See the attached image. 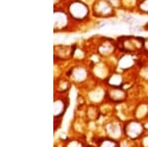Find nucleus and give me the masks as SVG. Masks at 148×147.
<instances>
[{
	"mask_svg": "<svg viewBox=\"0 0 148 147\" xmlns=\"http://www.w3.org/2000/svg\"><path fill=\"white\" fill-rule=\"evenodd\" d=\"M121 47L126 53H132L138 51L142 47H145V40L136 37H123L121 39Z\"/></svg>",
	"mask_w": 148,
	"mask_h": 147,
	"instance_id": "f257e3e1",
	"label": "nucleus"
},
{
	"mask_svg": "<svg viewBox=\"0 0 148 147\" xmlns=\"http://www.w3.org/2000/svg\"><path fill=\"white\" fill-rule=\"evenodd\" d=\"M69 12L71 16L76 20H84L89 14V8L83 2L74 1L69 6Z\"/></svg>",
	"mask_w": 148,
	"mask_h": 147,
	"instance_id": "f03ea898",
	"label": "nucleus"
},
{
	"mask_svg": "<svg viewBox=\"0 0 148 147\" xmlns=\"http://www.w3.org/2000/svg\"><path fill=\"white\" fill-rule=\"evenodd\" d=\"M95 11L98 17H111L113 14V6L107 0H100L98 1Z\"/></svg>",
	"mask_w": 148,
	"mask_h": 147,
	"instance_id": "7ed1b4c3",
	"label": "nucleus"
},
{
	"mask_svg": "<svg viewBox=\"0 0 148 147\" xmlns=\"http://www.w3.org/2000/svg\"><path fill=\"white\" fill-rule=\"evenodd\" d=\"M67 17L63 12H56L54 15V29L62 30L67 25Z\"/></svg>",
	"mask_w": 148,
	"mask_h": 147,
	"instance_id": "20e7f679",
	"label": "nucleus"
},
{
	"mask_svg": "<svg viewBox=\"0 0 148 147\" xmlns=\"http://www.w3.org/2000/svg\"><path fill=\"white\" fill-rule=\"evenodd\" d=\"M139 9L145 13H148V0H141L139 2Z\"/></svg>",
	"mask_w": 148,
	"mask_h": 147,
	"instance_id": "39448f33",
	"label": "nucleus"
},
{
	"mask_svg": "<svg viewBox=\"0 0 148 147\" xmlns=\"http://www.w3.org/2000/svg\"><path fill=\"white\" fill-rule=\"evenodd\" d=\"M145 44H148V41H145ZM147 47H148V46H147Z\"/></svg>",
	"mask_w": 148,
	"mask_h": 147,
	"instance_id": "423d86ee",
	"label": "nucleus"
}]
</instances>
